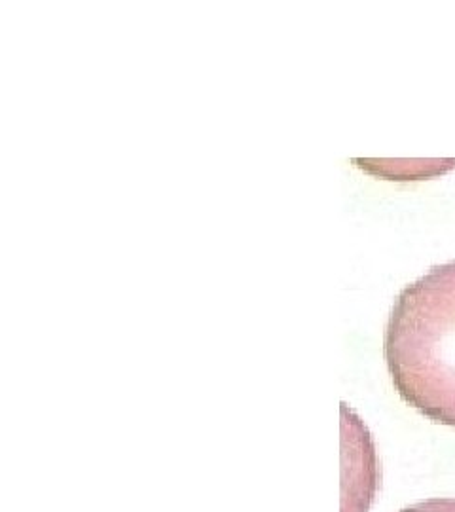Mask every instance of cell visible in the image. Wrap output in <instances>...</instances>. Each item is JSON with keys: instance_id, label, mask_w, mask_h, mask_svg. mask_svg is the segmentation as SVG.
<instances>
[{"instance_id": "1", "label": "cell", "mask_w": 455, "mask_h": 512, "mask_svg": "<svg viewBox=\"0 0 455 512\" xmlns=\"http://www.w3.org/2000/svg\"><path fill=\"white\" fill-rule=\"evenodd\" d=\"M383 355L402 401L455 427V260L402 289L385 327Z\"/></svg>"}, {"instance_id": "2", "label": "cell", "mask_w": 455, "mask_h": 512, "mask_svg": "<svg viewBox=\"0 0 455 512\" xmlns=\"http://www.w3.org/2000/svg\"><path fill=\"white\" fill-rule=\"evenodd\" d=\"M401 512H455V499H427L410 505Z\"/></svg>"}]
</instances>
